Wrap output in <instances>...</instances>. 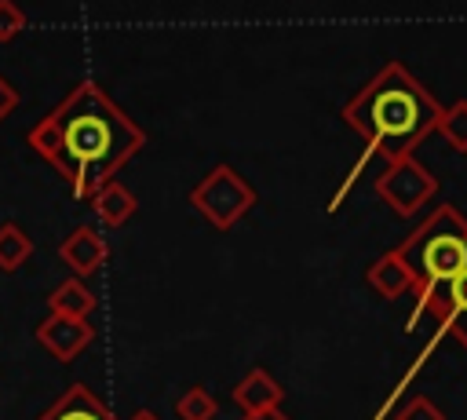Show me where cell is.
Masks as SVG:
<instances>
[{
	"label": "cell",
	"mask_w": 467,
	"mask_h": 420,
	"mask_svg": "<svg viewBox=\"0 0 467 420\" xmlns=\"http://www.w3.org/2000/svg\"><path fill=\"white\" fill-rule=\"evenodd\" d=\"M26 139L84 201L146 146V131L95 80H80Z\"/></svg>",
	"instance_id": "6da1fadb"
},
{
	"label": "cell",
	"mask_w": 467,
	"mask_h": 420,
	"mask_svg": "<svg viewBox=\"0 0 467 420\" xmlns=\"http://www.w3.org/2000/svg\"><path fill=\"white\" fill-rule=\"evenodd\" d=\"M441 110L445 106L401 62H387L343 106V121L365 139L368 153H379L390 164L409 157L438 128Z\"/></svg>",
	"instance_id": "7a4b0ae2"
},
{
	"label": "cell",
	"mask_w": 467,
	"mask_h": 420,
	"mask_svg": "<svg viewBox=\"0 0 467 420\" xmlns=\"http://www.w3.org/2000/svg\"><path fill=\"white\" fill-rule=\"evenodd\" d=\"M394 252L412 274V296H423L467 267V219L452 205H438Z\"/></svg>",
	"instance_id": "3957f363"
},
{
	"label": "cell",
	"mask_w": 467,
	"mask_h": 420,
	"mask_svg": "<svg viewBox=\"0 0 467 420\" xmlns=\"http://www.w3.org/2000/svg\"><path fill=\"white\" fill-rule=\"evenodd\" d=\"M423 314L434 318V340L420 351V358H431V351H434V343L441 336H452L467 351V267L456 270L449 281H441V285L427 289L423 296H416V314H409L405 332H412Z\"/></svg>",
	"instance_id": "277c9868"
},
{
	"label": "cell",
	"mask_w": 467,
	"mask_h": 420,
	"mask_svg": "<svg viewBox=\"0 0 467 420\" xmlns=\"http://www.w3.org/2000/svg\"><path fill=\"white\" fill-rule=\"evenodd\" d=\"M190 205L215 226V230H230L252 205H255V190L241 179V172H234L230 164H215L193 190H190Z\"/></svg>",
	"instance_id": "5b68a950"
},
{
	"label": "cell",
	"mask_w": 467,
	"mask_h": 420,
	"mask_svg": "<svg viewBox=\"0 0 467 420\" xmlns=\"http://www.w3.org/2000/svg\"><path fill=\"white\" fill-rule=\"evenodd\" d=\"M376 194L379 201H387L398 215H416L434 194H438V179L409 153V157H398L387 164V172L376 179Z\"/></svg>",
	"instance_id": "8992f818"
},
{
	"label": "cell",
	"mask_w": 467,
	"mask_h": 420,
	"mask_svg": "<svg viewBox=\"0 0 467 420\" xmlns=\"http://www.w3.org/2000/svg\"><path fill=\"white\" fill-rule=\"evenodd\" d=\"M36 343L58 358V362H73L80 351H88V343L95 340V329L88 318H69V314H47L40 325H36Z\"/></svg>",
	"instance_id": "52a82bcc"
},
{
	"label": "cell",
	"mask_w": 467,
	"mask_h": 420,
	"mask_svg": "<svg viewBox=\"0 0 467 420\" xmlns=\"http://www.w3.org/2000/svg\"><path fill=\"white\" fill-rule=\"evenodd\" d=\"M36 420H117L113 409L84 383H69Z\"/></svg>",
	"instance_id": "ba28073f"
},
{
	"label": "cell",
	"mask_w": 467,
	"mask_h": 420,
	"mask_svg": "<svg viewBox=\"0 0 467 420\" xmlns=\"http://www.w3.org/2000/svg\"><path fill=\"white\" fill-rule=\"evenodd\" d=\"M106 256H109V248H106V241H102L91 226H77V230L58 245V259H62L77 278H91V274L106 263Z\"/></svg>",
	"instance_id": "9c48e42d"
},
{
	"label": "cell",
	"mask_w": 467,
	"mask_h": 420,
	"mask_svg": "<svg viewBox=\"0 0 467 420\" xmlns=\"http://www.w3.org/2000/svg\"><path fill=\"white\" fill-rule=\"evenodd\" d=\"M285 391L281 383L266 373V369H248L237 383H234V402L241 405V413H263V409H274L281 405Z\"/></svg>",
	"instance_id": "30bf717a"
},
{
	"label": "cell",
	"mask_w": 467,
	"mask_h": 420,
	"mask_svg": "<svg viewBox=\"0 0 467 420\" xmlns=\"http://www.w3.org/2000/svg\"><path fill=\"white\" fill-rule=\"evenodd\" d=\"M365 281H368V285H372V292H379L383 299H398V296L412 292V274H409V267L401 263V256H398L394 248L368 263Z\"/></svg>",
	"instance_id": "8fae6325"
},
{
	"label": "cell",
	"mask_w": 467,
	"mask_h": 420,
	"mask_svg": "<svg viewBox=\"0 0 467 420\" xmlns=\"http://www.w3.org/2000/svg\"><path fill=\"white\" fill-rule=\"evenodd\" d=\"M91 208H95V215L106 223V226H124L135 212H139V201H135V194L128 190V186H120L117 179H109V183H102L91 197Z\"/></svg>",
	"instance_id": "7c38bea8"
},
{
	"label": "cell",
	"mask_w": 467,
	"mask_h": 420,
	"mask_svg": "<svg viewBox=\"0 0 467 420\" xmlns=\"http://www.w3.org/2000/svg\"><path fill=\"white\" fill-rule=\"evenodd\" d=\"M47 310H51V314H69V318H88V314L95 310V292H91L80 278L58 281V285L47 292Z\"/></svg>",
	"instance_id": "4fadbf2b"
},
{
	"label": "cell",
	"mask_w": 467,
	"mask_h": 420,
	"mask_svg": "<svg viewBox=\"0 0 467 420\" xmlns=\"http://www.w3.org/2000/svg\"><path fill=\"white\" fill-rule=\"evenodd\" d=\"M33 256V241L22 226L0 223V270H18Z\"/></svg>",
	"instance_id": "5bb4252c"
},
{
	"label": "cell",
	"mask_w": 467,
	"mask_h": 420,
	"mask_svg": "<svg viewBox=\"0 0 467 420\" xmlns=\"http://www.w3.org/2000/svg\"><path fill=\"white\" fill-rule=\"evenodd\" d=\"M215 413H219V402L204 387H186L179 394V402H175V416L179 420H215Z\"/></svg>",
	"instance_id": "9a60e30c"
},
{
	"label": "cell",
	"mask_w": 467,
	"mask_h": 420,
	"mask_svg": "<svg viewBox=\"0 0 467 420\" xmlns=\"http://www.w3.org/2000/svg\"><path fill=\"white\" fill-rule=\"evenodd\" d=\"M434 131H441V135H445V142H449L452 150L467 153V99H460V102L445 106V110H441V117H438V128H434Z\"/></svg>",
	"instance_id": "2e32d148"
},
{
	"label": "cell",
	"mask_w": 467,
	"mask_h": 420,
	"mask_svg": "<svg viewBox=\"0 0 467 420\" xmlns=\"http://www.w3.org/2000/svg\"><path fill=\"white\" fill-rule=\"evenodd\" d=\"M394 420H445V413H441L427 394H412V398L394 413Z\"/></svg>",
	"instance_id": "e0dca14e"
},
{
	"label": "cell",
	"mask_w": 467,
	"mask_h": 420,
	"mask_svg": "<svg viewBox=\"0 0 467 420\" xmlns=\"http://www.w3.org/2000/svg\"><path fill=\"white\" fill-rule=\"evenodd\" d=\"M26 29V11L15 0H0V44L15 40Z\"/></svg>",
	"instance_id": "ac0fdd59"
},
{
	"label": "cell",
	"mask_w": 467,
	"mask_h": 420,
	"mask_svg": "<svg viewBox=\"0 0 467 420\" xmlns=\"http://www.w3.org/2000/svg\"><path fill=\"white\" fill-rule=\"evenodd\" d=\"M15 106H18V91H15V84H11L7 77H0V121H4Z\"/></svg>",
	"instance_id": "d6986e66"
},
{
	"label": "cell",
	"mask_w": 467,
	"mask_h": 420,
	"mask_svg": "<svg viewBox=\"0 0 467 420\" xmlns=\"http://www.w3.org/2000/svg\"><path fill=\"white\" fill-rule=\"evenodd\" d=\"M241 420H288V416L281 413V405H274V409H263V413H244Z\"/></svg>",
	"instance_id": "ffe728a7"
},
{
	"label": "cell",
	"mask_w": 467,
	"mask_h": 420,
	"mask_svg": "<svg viewBox=\"0 0 467 420\" xmlns=\"http://www.w3.org/2000/svg\"><path fill=\"white\" fill-rule=\"evenodd\" d=\"M131 420H161L153 409H139V413H131Z\"/></svg>",
	"instance_id": "44dd1931"
}]
</instances>
